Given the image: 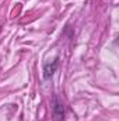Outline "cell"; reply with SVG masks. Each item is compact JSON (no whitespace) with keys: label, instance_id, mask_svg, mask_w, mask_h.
Returning a JSON list of instances; mask_svg holds the SVG:
<instances>
[{"label":"cell","instance_id":"1","mask_svg":"<svg viewBox=\"0 0 119 121\" xmlns=\"http://www.w3.org/2000/svg\"><path fill=\"white\" fill-rule=\"evenodd\" d=\"M52 108H53V116L58 120H63V117H64V106H63V103L60 101L58 97H55Z\"/></svg>","mask_w":119,"mask_h":121},{"label":"cell","instance_id":"2","mask_svg":"<svg viewBox=\"0 0 119 121\" xmlns=\"http://www.w3.org/2000/svg\"><path fill=\"white\" fill-rule=\"evenodd\" d=\"M58 69V59H55L53 62H49V63H45L44 66V78L45 79H49Z\"/></svg>","mask_w":119,"mask_h":121}]
</instances>
